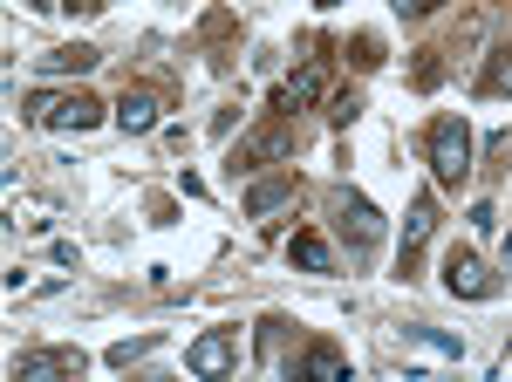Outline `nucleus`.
I'll list each match as a JSON object with an SVG mask.
<instances>
[{"instance_id": "obj_18", "label": "nucleus", "mask_w": 512, "mask_h": 382, "mask_svg": "<svg viewBox=\"0 0 512 382\" xmlns=\"http://www.w3.org/2000/svg\"><path fill=\"white\" fill-rule=\"evenodd\" d=\"M287 151V130H260L253 144H246V157H280Z\"/></svg>"}, {"instance_id": "obj_7", "label": "nucleus", "mask_w": 512, "mask_h": 382, "mask_svg": "<svg viewBox=\"0 0 512 382\" xmlns=\"http://www.w3.org/2000/svg\"><path fill=\"white\" fill-rule=\"evenodd\" d=\"M444 287L465 294V301H485V294H492V273L478 267L472 253H451V260H444Z\"/></svg>"}, {"instance_id": "obj_9", "label": "nucleus", "mask_w": 512, "mask_h": 382, "mask_svg": "<svg viewBox=\"0 0 512 382\" xmlns=\"http://www.w3.org/2000/svg\"><path fill=\"white\" fill-rule=\"evenodd\" d=\"M96 62H103V55L76 41V48H55V55H41V76H89Z\"/></svg>"}, {"instance_id": "obj_23", "label": "nucleus", "mask_w": 512, "mask_h": 382, "mask_svg": "<svg viewBox=\"0 0 512 382\" xmlns=\"http://www.w3.org/2000/svg\"><path fill=\"white\" fill-rule=\"evenodd\" d=\"M76 7H96V0H76Z\"/></svg>"}, {"instance_id": "obj_16", "label": "nucleus", "mask_w": 512, "mask_h": 382, "mask_svg": "<svg viewBox=\"0 0 512 382\" xmlns=\"http://www.w3.org/2000/svg\"><path fill=\"white\" fill-rule=\"evenodd\" d=\"M403 335H410V342H424V348H437V355H451V362L465 355V342H451V335H437V328H403Z\"/></svg>"}, {"instance_id": "obj_1", "label": "nucleus", "mask_w": 512, "mask_h": 382, "mask_svg": "<svg viewBox=\"0 0 512 382\" xmlns=\"http://www.w3.org/2000/svg\"><path fill=\"white\" fill-rule=\"evenodd\" d=\"M424 151H431V171H437V185H465L472 178V130H465V116H437L431 123V137H424Z\"/></svg>"}, {"instance_id": "obj_19", "label": "nucleus", "mask_w": 512, "mask_h": 382, "mask_svg": "<svg viewBox=\"0 0 512 382\" xmlns=\"http://www.w3.org/2000/svg\"><path fill=\"white\" fill-rule=\"evenodd\" d=\"M437 7H444V0H396V14H403V21H424V14H437Z\"/></svg>"}, {"instance_id": "obj_3", "label": "nucleus", "mask_w": 512, "mask_h": 382, "mask_svg": "<svg viewBox=\"0 0 512 382\" xmlns=\"http://www.w3.org/2000/svg\"><path fill=\"white\" fill-rule=\"evenodd\" d=\"M55 376H82V348H35L14 362V382H55Z\"/></svg>"}, {"instance_id": "obj_15", "label": "nucleus", "mask_w": 512, "mask_h": 382, "mask_svg": "<svg viewBox=\"0 0 512 382\" xmlns=\"http://www.w3.org/2000/svg\"><path fill=\"white\" fill-rule=\"evenodd\" d=\"M151 348H158V335H137V342H117L103 362H110V369H130V362H137V355H151Z\"/></svg>"}, {"instance_id": "obj_8", "label": "nucleus", "mask_w": 512, "mask_h": 382, "mask_svg": "<svg viewBox=\"0 0 512 382\" xmlns=\"http://www.w3.org/2000/svg\"><path fill=\"white\" fill-rule=\"evenodd\" d=\"M431 232H437V205H431V198H417L410 219H403V280H410V267H417V253H424Z\"/></svg>"}, {"instance_id": "obj_14", "label": "nucleus", "mask_w": 512, "mask_h": 382, "mask_svg": "<svg viewBox=\"0 0 512 382\" xmlns=\"http://www.w3.org/2000/svg\"><path fill=\"white\" fill-rule=\"evenodd\" d=\"M301 376H349V362H342L328 342H315L308 355H301Z\"/></svg>"}, {"instance_id": "obj_13", "label": "nucleus", "mask_w": 512, "mask_h": 382, "mask_svg": "<svg viewBox=\"0 0 512 382\" xmlns=\"http://www.w3.org/2000/svg\"><path fill=\"white\" fill-rule=\"evenodd\" d=\"M294 260H301L308 273H335V253H328L321 232H294Z\"/></svg>"}, {"instance_id": "obj_2", "label": "nucleus", "mask_w": 512, "mask_h": 382, "mask_svg": "<svg viewBox=\"0 0 512 382\" xmlns=\"http://www.w3.org/2000/svg\"><path fill=\"white\" fill-rule=\"evenodd\" d=\"M28 123H41V130H89V123H103V103L96 96H55V89H41V96H28Z\"/></svg>"}, {"instance_id": "obj_5", "label": "nucleus", "mask_w": 512, "mask_h": 382, "mask_svg": "<svg viewBox=\"0 0 512 382\" xmlns=\"http://www.w3.org/2000/svg\"><path fill=\"white\" fill-rule=\"evenodd\" d=\"M342 226H349L355 253H369V246L383 239V212H376V205H369L362 191H349V198H342Z\"/></svg>"}, {"instance_id": "obj_4", "label": "nucleus", "mask_w": 512, "mask_h": 382, "mask_svg": "<svg viewBox=\"0 0 512 382\" xmlns=\"http://www.w3.org/2000/svg\"><path fill=\"white\" fill-rule=\"evenodd\" d=\"M185 369H192V376H226V369H233V328L198 335V342L185 348Z\"/></svg>"}, {"instance_id": "obj_17", "label": "nucleus", "mask_w": 512, "mask_h": 382, "mask_svg": "<svg viewBox=\"0 0 512 382\" xmlns=\"http://www.w3.org/2000/svg\"><path fill=\"white\" fill-rule=\"evenodd\" d=\"M328 116H335V123L349 130L355 116H362V96H355V89H335V96H328Z\"/></svg>"}, {"instance_id": "obj_22", "label": "nucleus", "mask_w": 512, "mask_h": 382, "mask_svg": "<svg viewBox=\"0 0 512 382\" xmlns=\"http://www.w3.org/2000/svg\"><path fill=\"white\" fill-rule=\"evenodd\" d=\"M315 7H335V0H315Z\"/></svg>"}, {"instance_id": "obj_21", "label": "nucleus", "mask_w": 512, "mask_h": 382, "mask_svg": "<svg viewBox=\"0 0 512 382\" xmlns=\"http://www.w3.org/2000/svg\"><path fill=\"white\" fill-rule=\"evenodd\" d=\"M506 273H512V239H506Z\"/></svg>"}, {"instance_id": "obj_12", "label": "nucleus", "mask_w": 512, "mask_h": 382, "mask_svg": "<svg viewBox=\"0 0 512 382\" xmlns=\"http://www.w3.org/2000/svg\"><path fill=\"white\" fill-rule=\"evenodd\" d=\"M287 198H294V178H267V185L246 191V212H253V219H267V212H280Z\"/></svg>"}, {"instance_id": "obj_6", "label": "nucleus", "mask_w": 512, "mask_h": 382, "mask_svg": "<svg viewBox=\"0 0 512 382\" xmlns=\"http://www.w3.org/2000/svg\"><path fill=\"white\" fill-rule=\"evenodd\" d=\"M110 116H117V130L144 137V130H158V96H151V89H123Z\"/></svg>"}, {"instance_id": "obj_11", "label": "nucleus", "mask_w": 512, "mask_h": 382, "mask_svg": "<svg viewBox=\"0 0 512 382\" xmlns=\"http://www.w3.org/2000/svg\"><path fill=\"white\" fill-rule=\"evenodd\" d=\"M315 96H321V62H308V69L274 96V110H301V103H315Z\"/></svg>"}, {"instance_id": "obj_10", "label": "nucleus", "mask_w": 512, "mask_h": 382, "mask_svg": "<svg viewBox=\"0 0 512 382\" xmlns=\"http://www.w3.org/2000/svg\"><path fill=\"white\" fill-rule=\"evenodd\" d=\"M478 96H512V48H492L478 69Z\"/></svg>"}, {"instance_id": "obj_20", "label": "nucleus", "mask_w": 512, "mask_h": 382, "mask_svg": "<svg viewBox=\"0 0 512 382\" xmlns=\"http://www.w3.org/2000/svg\"><path fill=\"white\" fill-rule=\"evenodd\" d=\"M437 76H444V69H437V55H417V89H437Z\"/></svg>"}]
</instances>
